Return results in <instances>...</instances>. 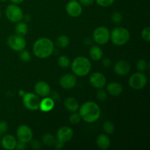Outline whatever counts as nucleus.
Returning a JSON list of instances; mask_svg holds the SVG:
<instances>
[{"label": "nucleus", "instance_id": "nucleus-15", "mask_svg": "<svg viewBox=\"0 0 150 150\" xmlns=\"http://www.w3.org/2000/svg\"><path fill=\"white\" fill-rule=\"evenodd\" d=\"M130 64L126 60H120L115 64L114 67V71L118 76H125L130 72Z\"/></svg>", "mask_w": 150, "mask_h": 150}, {"label": "nucleus", "instance_id": "nucleus-30", "mask_svg": "<svg viewBox=\"0 0 150 150\" xmlns=\"http://www.w3.org/2000/svg\"><path fill=\"white\" fill-rule=\"evenodd\" d=\"M81 120V118L80 114H79V113H76V111L73 112L70 117V122L73 125H76L79 123Z\"/></svg>", "mask_w": 150, "mask_h": 150}, {"label": "nucleus", "instance_id": "nucleus-45", "mask_svg": "<svg viewBox=\"0 0 150 150\" xmlns=\"http://www.w3.org/2000/svg\"><path fill=\"white\" fill-rule=\"evenodd\" d=\"M0 1H1V2H5V1H7V0H0Z\"/></svg>", "mask_w": 150, "mask_h": 150}, {"label": "nucleus", "instance_id": "nucleus-4", "mask_svg": "<svg viewBox=\"0 0 150 150\" xmlns=\"http://www.w3.org/2000/svg\"><path fill=\"white\" fill-rule=\"evenodd\" d=\"M129 31L124 27H117L110 32V39L111 42L117 46L124 45L130 40Z\"/></svg>", "mask_w": 150, "mask_h": 150}, {"label": "nucleus", "instance_id": "nucleus-13", "mask_svg": "<svg viewBox=\"0 0 150 150\" xmlns=\"http://www.w3.org/2000/svg\"><path fill=\"white\" fill-rule=\"evenodd\" d=\"M77 83V79L74 74L67 73L61 77L59 80V84L62 88L70 89L75 87Z\"/></svg>", "mask_w": 150, "mask_h": 150}, {"label": "nucleus", "instance_id": "nucleus-29", "mask_svg": "<svg viewBox=\"0 0 150 150\" xmlns=\"http://www.w3.org/2000/svg\"><path fill=\"white\" fill-rule=\"evenodd\" d=\"M148 63L146 60L144 59H140L138 61L137 64H136V68L139 72H144L147 69Z\"/></svg>", "mask_w": 150, "mask_h": 150}, {"label": "nucleus", "instance_id": "nucleus-21", "mask_svg": "<svg viewBox=\"0 0 150 150\" xmlns=\"http://www.w3.org/2000/svg\"><path fill=\"white\" fill-rule=\"evenodd\" d=\"M89 57L94 61H99L103 58V52L102 48L98 45H93L89 49Z\"/></svg>", "mask_w": 150, "mask_h": 150}, {"label": "nucleus", "instance_id": "nucleus-44", "mask_svg": "<svg viewBox=\"0 0 150 150\" xmlns=\"http://www.w3.org/2000/svg\"><path fill=\"white\" fill-rule=\"evenodd\" d=\"M25 94H26V92H25L24 90H23V89H21V90H19V92H18V95L20 97H23V95H25Z\"/></svg>", "mask_w": 150, "mask_h": 150}, {"label": "nucleus", "instance_id": "nucleus-28", "mask_svg": "<svg viewBox=\"0 0 150 150\" xmlns=\"http://www.w3.org/2000/svg\"><path fill=\"white\" fill-rule=\"evenodd\" d=\"M103 130L105 131V133H106L107 134H112L114 133L115 127H114V125L112 122L105 121L103 123Z\"/></svg>", "mask_w": 150, "mask_h": 150}, {"label": "nucleus", "instance_id": "nucleus-26", "mask_svg": "<svg viewBox=\"0 0 150 150\" xmlns=\"http://www.w3.org/2000/svg\"><path fill=\"white\" fill-rule=\"evenodd\" d=\"M58 65L62 68H67L70 66V60L67 56H60L58 58Z\"/></svg>", "mask_w": 150, "mask_h": 150}, {"label": "nucleus", "instance_id": "nucleus-48", "mask_svg": "<svg viewBox=\"0 0 150 150\" xmlns=\"http://www.w3.org/2000/svg\"><path fill=\"white\" fill-rule=\"evenodd\" d=\"M76 1H77V0H76Z\"/></svg>", "mask_w": 150, "mask_h": 150}, {"label": "nucleus", "instance_id": "nucleus-42", "mask_svg": "<svg viewBox=\"0 0 150 150\" xmlns=\"http://www.w3.org/2000/svg\"><path fill=\"white\" fill-rule=\"evenodd\" d=\"M22 20L24 21L25 22H29L31 21V17L29 15H23V18H22Z\"/></svg>", "mask_w": 150, "mask_h": 150}, {"label": "nucleus", "instance_id": "nucleus-12", "mask_svg": "<svg viewBox=\"0 0 150 150\" xmlns=\"http://www.w3.org/2000/svg\"><path fill=\"white\" fill-rule=\"evenodd\" d=\"M89 83L92 86L96 89H103L106 85V79L103 73L96 72L90 76Z\"/></svg>", "mask_w": 150, "mask_h": 150}, {"label": "nucleus", "instance_id": "nucleus-31", "mask_svg": "<svg viewBox=\"0 0 150 150\" xmlns=\"http://www.w3.org/2000/svg\"><path fill=\"white\" fill-rule=\"evenodd\" d=\"M111 21L114 23H120L122 19V16L120 12H114L111 14Z\"/></svg>", "mask_w": 150, "mask_h": 150}, {"label": "nucleus", "instance_id": "nucleus-11", "mask_svg": "<svg viewBox=\"0 0 150 150\" xmlns=\"http://www.w3.org/2000/svg\"><path fill=\"white\" fill-rule=\"evenodd\" d=\"M66 12L70 17L77 18L81 15L82 6L76 0H71L66 4Z\"/></svg>", "mask_w": 150, "mask_h": 150}, {"label": "nucleus", "instance_id": "nucleus-3", "mask_svg": "<svg viewBox=\"0 0 150 150\" xmlns=\"http://www.w3.org/2000/svg\"><path fill=\"white\" fill-rule=\"evenodd\" d=\"M92 69V64L89 59L85 57H78L71 64V70L76 76L83 77L89 74Z\"/></svg>", "mask_w": 150, "mask_h": 150}, {"label": "nucleus", "instance_id": "nucleus-38", "mask_svg": "<svg viewBox=\"0 0 150 150\" xmlns=\"http://www.w3.org/2000/svg\"><path fill=\"white\" fill-rule=\"evenodd\" d=\"M26 148V143L24 142H22L18 141V142L16 143V149H18V150H23L25 149Z\"/></svg>", "mask_w": 150, "mask_h": 150}, {"label": "nucleus", "instance_id": "nucleus-40", "mask_svg": "<svg viewBox=\"0 0 150 150\" xmlns=\"http://www.w3.org/2000/svg\"><path fill=\"white\" fill-rule=\"evenodd\" d=\"M102 64L103 67H108L111 66V61L110 59L108 58H104L102 61Z\"/></svg>", "mask_w": 150, "mask_h": 150}, {"label": "nucleus", "instance_id": "nucleus-1", "mask_svg": "<svg viewBox=\"0 0 150 150\" xmlns=\"http://www.w3.org/2000/svg\"><path fill=\"white\" fill-rule=\"evenodd\" d=\"M79 114L81 120L87 123H93L98 121L101 114L100 106L93 101H87L79 107Z\"/></svg>", "mask_w": 150, "mask_h": 150}, {"label": "nucleus", "instance_id": "nucleus-18", "mask_svg": "<svg viewBox=\"0 0 150 150\" xmlns=\"http://www.w3.org/2000/svg\"><path fill=\"white\" fill-rule=\"evenodd\" d=\"M107 92L112 96H119L123 92V86L118 82H111L107 85Z\"/></svg>", "mask_w": 150, "mask_h": 150}, {"label": "nucleus", "instance_id": "nucleus-35", "mask_svg": "<svg viewBox=\"0 0 150 150\" xmlns=\"http://www.w3.org/2000/svg\"><path fill=\"white\" fill-rule=\"evenodd\" d=\"M8 130V125L6 122H0V134H4Z\"/></svg>", "mask_w": 150, "mask_h": 150}, {"label": "nucleus", "instance_id": "nucleus-33", "mask_svg": "<svg viewBox=\"0 0 150 150\" xmlns=\"http://www.w3.org/2000/svg\"><path fill=\"white\" fill-rule=\"evenodd\" d=\"M142 37L145 41L149 42L150 41V28L146 27L142 30Z\"/></svg>", "mask_w": 150, "mask_h": 150}, {"label": "nucleus", "instance_id": "nucleus-6", "mask_svg": "<svg viewBox=\"0 0 150 150\" xmlns=\"http://www.w3.org/2000/svg\"><path fill=\"white\" fill-rule=\"evenodd\" d=\"M147 83V78L142 72H138L132 75L129 79V85L136 90H139L145 87Z\"/></svg>", "mask_w": 150, "mask_h": 150}, {"label": "nucleus", "instance_id": "nucleus-43", "mask_svg": "<svg viewBox=\"0 0 150 150\" xmlns=\"http://www.w3.org/2000/svg\"><path fill=\"white\" fill-rule=\"evenodd\" d=\"M10 1L14 4H21L24 0H10Z\"/></svg>", "mask_w": 150, "mask_h": 150}, {"label": "nucleus", "instance_id": "nucleus-19", "mask_svg": "<svg viewBox=\"0 0 150 150\" xmlns=\"http://www.w3.org/2000/svg\"><path fill=\"white\" fill-rule=\"evenodd\" d=\"M54 105H55V103L51 98L45 97V98L40 100L39 109L42 112L47 113L51 111L54 108Z\"/></svg>", "mask_w": 150, "mask_h": 150}, {"label": "nucleus", "instance_id": "nucleus-17", "mask_svg": "<svg viewBox=\"0 0 150 150\" xmlns=\"http://www.w3.org/2000/svg\"><path fill=\"white\" fill-rule=\"evenodd\" d=\"M16 143H17V141H16V138L12 135H5L4 136H3L1 140V146L4 149L7 150H13L16 149Z\"/></svg>", "mask_w": 150, "mask_h": 150}, {"label": "nucleus", "instance_id": "nucleus-2", "mask_svg": "<svg viewBox=\"0 0 150 150\" xmlns=\"http://www.w3.org/2000/svg\"><path fill=\"white\" fill-rule=\"evenodd\" d=\"M54 51V44L47 38L38 39L33 45L34 54L38 58L46 59L49 57Z\"/></svg>", "mask_w": 150, "mask_h": 150}, {"label": "nucleus", "instance_id": "nucleus-8", "mask_svg": "<svg viewBox=\"0 0 150 150\" xmlns=\"http://www.w3.org/2000/svg\"><path fill=\"white\" fill-rule=\"evenodd\" d=\"M93 40L98 45H105L110 40L109 29L105 26H99L93 32Z\"/></svg>", "mask_w": 150, "mask_h": 150}, {"label": "nucleus", "instance_id": "nucleus-27", "mask_svg": "<svg viewBox=\"0 0 150 150\" xmlns=\"http://www.w3.org/2000/svg\"><path fill=\"white\" fill-rule=\"evenodd\" d=\"M19 59L21 61L23 62H29L31 59H32V56L31 54L26 50L23 49L22 51H19Z\"/></svg>", "mask_w": 150, "mask_h": 150}, {"label": "nucleus", "instance_id": "nucleus-23", "mask_svg": "<svg viewBox=\"0 0 150 150\" xmlns=\"http://www.w3.org/2000/svg\"><path fill=\"white\" fill-rule=\"evenodd\" d=\"M15 31L16 32V35H21V36H24L27 34L28 32V26L26 23V22H22L21 21L18 22L16 24Z\"/></svg>", "mask_w": 150, "mask_h": 150}, {"label": "nucleus", "instance_id": "nucleus-41", "mask_svg": "<svg viewBox=\"0 0 150 150\" xmlns=\"http://www.w3.org/2000/svg\"><path fill=\"white\" fill-rule=\"evenodd\" d=\"M54 146H55L56 149H62V148L64 146V143H63V142H60V141L57 140V139Z\"/></svg>", "mask_w": 150, "mask_h": 150}, {"label": "nucleus", "instance_id": "nucleus-16", "mask_svg": "<svg viewBox=\"0 0 150 150\" xmlns=\"http://www.w3.org/2000/svg\"><path fill=\"white\" fill-rule=\"evenodd\" d=\"M35 92L40 97H47L51 92V87L49 84L45 81H39L35 85Z\"/></svg>", "mask_w": 150, "mask_h": 150}, {"label": "nucleus", "instance_id": "nucleus-22", "mask_svg": "<svg viewBox=\"0 0 150 150\" xmlns=\"http://www.w3.org/2000/svg\"><path fill=\"white\" fill-rule=\"evenodd\" d=\"M97 145L98 147L101 149H107L110 146L111 144V141L107 135L100 134L97 139Z\"/></svg>", "mask_w": 150, "mask_h": 150}, {"label": "nucleus", "instance_id": "nucleus-47", "mask_svg": "<svg viewBox=\"0 0 150 150\" xmlns=\"http://www.w3.org/2000/svg\"><path fill=\"white\" fill-rule=\"evenodd\" d=\"M0 139H1V134H0Z\"/></svg>", "mask_w": 150, "mask_h": 150}, {"label": "nucleus", "instance_id": "nucleus-39", "mask_svg": "<svg viewBox=\"0 0 150 150\" xmlns=\"http://www.w3.org/2000/svg\"><path fill=\"white\" fill-rule=\"evenodd\" d=\"M50 95V98H51V99L53 100L54 101H56V100H59V95L57 92H51L49 94Z\"/></svg>", "mask_w": 150, "mask_h": 150}, {"label": "nucleus", "instance_id": "nucleus-7", "mask_svg": "<svg viewBox=\"0 0 150 150\" xmlns=\"http://www.w3.org/2000/svg\"><path fill=\"white\" fill-rule=\"evenodd\" d=\"M22 100L24 106L30 111H37L39 109L40 99L38 95L27 92L22 97Z\"/></svg>", "mask_w": 150, "mask_h": 150}, {"label": "nucleus", "instance_id": "nucleus-5", "mask_svg": "<svg viewBox=\"0 0 150 150\" xmlns=\"http://www.w3.org/2000/svg\"><path fill=\"white\" fill-rule=\"evenodd\" d=\"M6 17L13 23H18L22 21L23 13L21 9L17 4H9L5 10Z\"/></svg>", "mask_w": 150, "mask_h": 150}, {"label": "nucleus", "instance_id": "nucleus-32", "mask_svg": "<svg viewBox=\"0 0 150 150\" xmlns=\"http://www.w3.org/2000/svg\"><path fill=\"white\" fill-rule=\"evenodd\" d=\"M95 1H96L98 5L103 7H107L112 5L115 0H95Z\"/></svg>", "mask_w": 150, "mask_h": 150}, {"label": "nucleus", "instance_id": "nucleus-20", "mask_svg": "<svg viewBox=\"0 0 150 150\" xmlns=\"http://www.w3.org/2000/svg\"><path fill=\"white\" fill-rule=\"evenodd\" d=\"M64 105L66 109L68 110L69 111H71V112H76L79 109V102L74 98H72V97H69L64 100Z\"/></svg>", "mask_w": 150, "mask_h": 150}, {"label": "nucleus", "instance_id": "nucleus-14", "mask_svg": "<svg viewBox=\"0 0 150 150\" xmlns=\"http://www.w3.org/2000/svg\"><path fill=\"white\" fill-rule=\"evenodd\" d=\"M73 130L70 127H67V126H63V127H60L57 133V140L63 142L64 144L66 143V142H70L72 138H73Z\"/></svg>", "mask_w": 150, "mask_h": 150}, {"label": "nucleus", "instance_id": "nucleus-9", "mask_svg": "<svg viewBox=\"0 0 150 150\" xmlns=\"http://www.w3.org/2000/svg\"><path fill=\"white\" fill-rule=\"evenodd\" d=\"M7 43L11 49L18 52L25 49L26 45V40L24 39V38L18 35H13L8 37Z\"/></svg>", "mask_w": 150, "mask_h": 150}, {"label": "nucleus", "instance_id": "nucleus-25", "mask_svg": "<svg viewBox=\"0 0 150 150\" xmlns=\"http://www.w3.org/2000/svg\"><path fill=\"white\" fill-rule=\"evenodd\" d=\"M70 44V39L66 35H61L57 39V45L59 48H64L68 46Z\"/></svg>", "mask_w": 150, "mask_h": 150}, {"label": "nucleus", "instance_id": "nucleus-34", "mask_svg": "<svg viewBox=\"0 0 150 150\" xmlns=\"http://www.w3.org/2000/svg\"><path fill=\"white\" fill-rule=\"evenodd\" d=\"M107 98H108V95H107L106 92L103 89H100V90L97 93V98L99 100L104 101L107 99Z\"/></svg>", "mask_w": 150, "mask_h": 150}, {"label": "nucleus", "instance_id": "nucleus-46", "mask_svg": "<svg viewBox=\"0 0 150 150\" xmlns=\"http://www.w3.org/2000/svg\"><path fill=\"white\" fill-rule=\"evenodd\" d=\"M1 12H0V19H1Z\"/></svg>", "mask_w": 150, "mask_h": 150}, {"label": "nucleus", "instance_id": "nucleus-24", "mask_svg": "<svg viewBox=\"0 0 150 150\" xmlns=\"http://www.w3.org/2000/svg\"><path fill=\"white\" fill-rule=\"evenodd\" d=\"M56 140L57 139L54 138V136L53 135L50 134V133H46V134L43 135V136L42 137V141L43 144L48 146H54Z\"/></svg>", "mask_w": 150, "mask_h": 150}, {"label": "nucleus", "instance_id": "nucleus-10", "mask_svg": "<svg viewBox=\"0 0 150 150\" xmlns=\"http://www.w3.org/2000/svg\"><path fill=\"white\" fill-rule=\"evenodd\" d=\"M16 136L18 141L24 143H29L33 139V132L29 126L21 125L19 126L16 131Z\"/></svg>", "mask_w": 150, "mask_h": 150}, {"label": "nucleus", "instance_id": "nucleus-37", "mask_svg": "<svg viewBox=\"0 0 150 150\" xmlns=\"http://www.w3.org/2000/svg\"><path fill=\"white\" fill-rule=\"evenodd\" d=\"M95 0H79V3L83 6H90L94 3Z\"/></svg>", "mask_w": 150, "mask_h": 150}, {"label": "nucleus", "instance_id": "nucleus-36", "mask_svg": "<svg viewBox=\"0 0 150 150\" xmlns=\"http://www.w3.org/2000/svg\"><path fill=\"white\" fill-rule=\"evenodd\" d=\"M30 146L32 149H38L41 147V144L38 140H34L33 139L30 141Z\"/></svg>", "mask_w": 150, "mask_h": 150}]
</instances>
